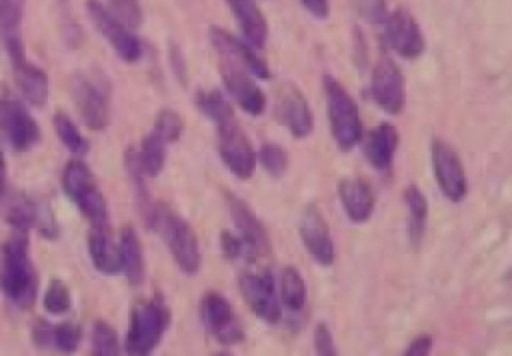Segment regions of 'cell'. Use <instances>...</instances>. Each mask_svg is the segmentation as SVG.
I'll use <instances>...</instances> for the list:
<instances>
[{"label":"cell","mask_w":512,"mask_h":356,"mask_svg":"<svg viewBox=\"0 0 512 356\" xmlns=\"http://www.w3.org/2000/svg\"><path fill=\"white\" fill-rule=\"evenodd\" d=\"M0 290L16 308H30L36 300L38 278L30 260L28 232L16 230L2 246L0 256Z\"/></svg>","instance_id":"6da1fadb"},{"label":"cell","mask_w":512,"mask_h":356,"mask_svg":"<svg viewBox=\"0 0 512 356\" xmlns=\"http://www.w3.org/2000/svg\"><path fill=\"white\" fill-rule=\"evenodd\" d=\"M142 218L150 230L160 234L172 254V260L184 274H196L200 270L202 256L196 232L180 214H176L166 204L154 202Z\"/></svg>","instance_id":"7a4b0ae2"},{"label":"cell","mask_w":512,"mask_h":356,"mask_svg":"<svg viewBox=\"0 0 512 356\" xmlns=\"http://www.w3.org/2000/svg\"><path fill=\"white\" fill-rule=\"evenodd\" d=\"M170 326V308L160 296L140 300L132 306L124 350L132 356L150 354Z\"/></svg>","instance_id":"3957f363"},{"label":"cell","mask_w":512,"mask_h":356,"mask_svg":"<svg viewBox=\"0 0 512 356\" xmlns=\"http://www.w3.org/2000/svg\"><path fill=\"white\" fill-rule=\"evenodd\" d=\"M324 94L332 138L340 150L348 152L360 142L362 136L358 104L334 76H324Z\"/></svg>","instance_id":"277c9868"},{"label":"cell","mask_w":512,"mask_h":356,"mask_svg":"<svg viewBox=\"0 0 512 356\" xmlns=\"http://www.w3.org/2000/svg\"><path fill=\"white\" fill-rule=\"evenodd\" d=\"M62 188L82 216L92 224H108L106 198L100 192L90 168L80 160H70L62 170Z\"/></svg>","instance_id":"5b68a950"},{"label":"cell","mask_w":512,"mask_h":356,"mask_svg":"<svg viewBox=\"0 0 512 356\" xmlns=\"http://www.w3.org/2000/svg\"><path fill=\"white\" fill-rule=\"evenodd\" d=\"M2 42L6 46L8 58L12 64V72H14V80H16V86H18L22 98L30 106L42 108L48 100V90H50L46 72L42 68H38L36 64L28 62L20 32L2 36Z\"/></svg>","instance_id":"8992f818"},{"label":"cell","mask_w":512,"mask_h":356,"mask_svg":"<svg viewBox=\"0 0 512 356\" xmlns=\"http://www.w3.org/2000/svg\"><path fill=\"white\" fill-rule=\"evenodd\" d=\"M70 96L82 118V122L90 130H104L110 120V98L108 86L102 80H94L86 74H76L70 80Z\"/></svg>","instance_id":"52a82bcc"},{"label":"cell","mask_w":512,"mask_h":356,"mask_svg":"<svg viewBox=\"0 0 512 356\" xmlns=\"http://www.w3.org/2000/svg\"><path fill=\"white\" fill-rule=\"evenodd\" d=\"M218 134V154L224 162V166L238 178L248 180L256 170V152L236 122V116L216 124Z\"/></svg>","instance_id":"ba28073f"},{"label":"cell","mask_w":512,"mask_h":356,"mask_svg":"<svg viewBox=\"0 0 512 356\" xmlns=\"http://www.w3.org/2000/svg\"><path fill=\"white\" fill-rule=\"evenodd\" d=\"M238 288H240L244 302L250 306V310L260 320H264L268 324H276L280 320V316H282L280 296L276 294V286H274L272 274L268 270L242 272L238 276Z\"/></svg>","instance_id":"9c48e42d"},{"label":"cell","mask_w":512,"mask_h":356,"mask_svg":"<svg viewBox=\"0 0 512 356\" xmlns=\"http://www.w3.org/2000/svg\"><path fill=\"white\" fill-rule=\"evenodd\" d=\"M200 320L210 336L224 346L238 344L244 338L242 324L238 322L232 304L218 292L204 294L200 302Z\"/></svg>","instance_id":"30bf717a"},{"label":"cell","mask_w":512,"mask_h":356,"mask_svg":"<svg viewBox=\"0 0 512 356\" xmlns=\"http://www.w3.org/2000/svg\"><path fill=\"white\" fill-rule=\"evenodd\" d=\"M88 8V16L92 20V24L96 26V30L104 36V40L110 44V48H114V52L118 54V58H122L128 64H134L136 60H140L142 56V44L140 40L134 36L132 30H128L124 24H120L102 2L96 0H88L86 4Z\"/></svg>","instance_id":"8fae6325"},{"label":"cell","mask_w":512,"mask_h":356,"mask_svg":"<svg viewBox=\"0 0 512 356\" xmlns=\"http://www.w3.org/2000/svg\"><path fill=\"white\" fill-rule=\"evenodd\" d=\"M430 152H432V168H434L436 184L440 186L442 194L450 202L464 200L468 192V180H466V172L458 152L446 140H440V138L432 142Z\"/></svg>","instance_id":"7c38bea8"},{"label":"cell","mask_w":512,"mask_h":356,"mask_svg":"<svg viewBox=\"0 0 512 356\" xmlns=\"http://www.w3.org/2000/svg\"><path fill=\"white\" fill-rule=\"evenodd\" d=\"M372 100L388 114H400L406 106V80L402 70L390 58L382 56L370 78Z\"/></svg>","instance_id":"4fadbf2b"},{"label":"cell","mask_w":512,"mask_h":356,"mask_svg":"<svg viewBox=\"0 0 512 356\" xmlns=\"http://www.w3.org/2000/svg\"><path fill=\"white\" fill-rule=\"evenodd\" d=\"M208 38H210V44L216 50L220 62L242 66V68L250 70L260 80L270 78L268 64L256 54V48L250 46L246 40H240L238 36L230 34L228 30H224L220 26H210Z\"/></svg>","instance_id":"5bb4252c"},{"label":"cell","mask_w":512,"mask_h":356,"mask_svg":"<svg viewBox=\"0 0 512 356\" xmlns=\"http://www.w3.org/2000/svg\"><path fill=\"white\" fill-rule=\"evenodd\" d=\"M0 128L16 152H26L40 140V126L20 100H0Z\"/></svg>","instance_id":"9a60e30c"},{"label":"cell","mask_w":512,"mask_h":356,"mask_svg":"<svg viewBox=\"0 0 512 356\" xmlns=\"http://www.w3.org/2000/svg\"><path fill=\"white\" fill-rule=\"evenodd\" d=\"M384 40L404 60H416L426 46L418 22L406 8H396L388 14L384 20Z\"/></svg>","instance_id":"2e32d148"},{"label":"cell","mask_w":512,"mask_h":356,"mask_svg":"<svg viewBox=\"0 0 512 356\" xmlns=\"http://www.w3.org/2000/svg\"><path fill=\"white\" fill-rule=\"evenodd\" d=\"M6 220L16 230L28 232L34 228L38 234H42L48 240H54L58 236V224L54 218V212L50 210V204L38 202L26 194H18L6 210Z\"/></svg>","instance_id":"e0dca14e"},{"label":"cell","mask_w":512,"mask_h":356,"mask_svg":"<svg viewBox=\"0 0 512 356\" xmlns=\"http://www.w3.org/2000/svg\"><path fill=\"white\" fill-rule=\"evenodd\" d=\"M220 74H222V82L228 90V94L236 100V104L248 112L250 116H258L264 112L266 106V96L262 92V88L258 86V82L254 80L256 76L236 64H228V62H220Z\"/></svg>","instance_id":"ac0fdd59"},{"label":"cell","mask_w":512,"mask_h":356,"mask_svg":"<svg viewBox=\"0 0 512 356\" xmlns=\"http://www.w3.org/2000/svg\"><path fill=\"white\" fill-rule=\"evenodd\" d=\"M298 232H300L304 248L308 250L310 258H314L316 264L330 266L334 262V242H332L328 224H326L322 212L314 204H308L304 208V212L300 216Z\"/></svg>","instance_id":"d6986e66"},{"label":"cell","mask_w":512,"mask_h":356,"mask_svg":"<svg viewBox=\"0 0 512 356\" xmlns=\"http://www.w3.org/2000/svg\"><path fill=\"white\" fill-rule=\"evenodd\" d=\"M276 114L294 138H306L312 132L314 118L308 100L304 98L302 90L292 82L282 84V88L278 90Z\"/></svg>","instance_id":"ffe728a7"},{"label":"cell","mask_w":512,"mask_h":356,"mask_svg":"<svg viewBox=\"0 0 512 356\" xmlns=\"http://www.w3.org/2000/svg\"><path fill=\"white\" fill-rule=\"evenodd\" d=\"M226 202H228V210L234 220L236 232L248 246L250 260H256L258 256H266L270 252V242H268V234H266L262 222L258 220V216L252 212V208L242 198H238L230 192H226Z\"/></svg>","instance_id":"44dd1931"},{"label":"cell","mask_w":512,"mask_h":356,"mask_svg":"<svg viewBox=\"0 0 512 356\" xmlns=\"http://www.w3.org/2000/svg\"><path fill=\"white\" fill-rule=\"evenodd\" d=\"M338 198L346 216L356 224L366 222L374 212V192L362 178H344L338 184Z\"/></svg>","instance_id":"7402d4cb"},{"label":"cell","mask_w":512,"mask_h":356,"mask_svg":"<svg viewBox=\"0 0 512 356\" xmlns=\"http://www.w3.org/2000/svg\"><path fill=\"white\" fill-rule=\"evenodd\" d=\"M88 256L96 272L114 276L120 272L118 244L110 238L108 224H92L88 232Z\"/></svg>","instance_id":"603a6c76"},{"label":"cell","mask_w":512,"mask_h":356,"mask_svg":"<svg viewBox=\"0 0 512 356\" xmlns=\"http://www.w3.org/2000/svg\"><path fill=\"white\" fill-rule=\"evenodd\" d=\"M230 12L242 30L244 40L254 48H264L268 40V22L256 0H226Z\"/></svg>","instance_id":"cb8c5ba5"},{"label":"cell","mask_w":512,"mask_h":356,"mask_svg":"<svg viewBox=\"0 0 512 356\" xmlns=\"http://www.w3.org/2000/svg\"><path fill=\"white\" fill-rule=\"evenodd\" d=\"M398 148V130L390 122L378 124L364 140V156L374 170H388Z\"/></svg>","instance_id":"d4e9b609"},{"label":"cell","mask_w":512,"mask_h":356,"mask_svg":"<svg viewBox=\"0 0 512 356\" xmlns=\"http://www.w3.org/2000/svg\"><path fill=\"white\" fill-rule=\"evenodd\" d=\"M118 252H120V272L126 276V280L132 286H140L146 276V264H144L142 242L134 226H124L120 230Z\"/></svg>","instance_id":"484cf974"},{"label":"cell","mask_w":512,"mask_h":356,"mask_svg":"<svg viewBox=\"0 0 512 356\" xmlns=\"http://www.w3.org/2000/svg\"><path fill=\"white\" fill-rule=\"evenodd\" d=\"M404 202L408 208V238L416 246L424 236L426 218H428V200L416 184H410L404 190Z\"/></svg>","instance_id":"4316f807"},{"label":"cell","mask_w":512,"mask_h":356,"mask_svg":"<svg viewBox=\"0 0 512 356\" xmlns=\"http://www.w3.org/2000/svg\"><path fill=\"white\" fill-rule=\"evenodd\" d=\"M306 282L298 268L286 266L280 272V304L292 312H300L306 306Z\"/></svg>","instance_id":"83f0119b"},{"label":"cell","mask_w":512,"mask_h":356,"mask_svg":"<svg viewBox=\"0 0 512 356\" xmlns=\"http://www.w3.org/2000/svg\"><path fill=\"white\" fill-rule=\"evenodd\" d=\"M52 126H54V132H56L58 140L62 142V146H64L68 152H72V154L78 156V158H82V156L88 154V150H90L88 140L82 136V132L78 130V126L74 124V120H72L66 112H62V110L54 112V116H52Z\"/></svg>","instance_id":"f1b7e54d"},{"label":"cell","mask_w":512,"mask_h":356,"mask_svg":"<svg viewBox=\"0 0 512 356\" xmlns=\"http://www.w3.org/2000/svg\"><path fill=\"white\" fill-rule=\"evenodd\" d=\"M166 146L168 144L160 136H156L154 132H150V134H146L142 138V144L136 150V154H138V162H140V166H142L146 176L154 178V176H158L164 170Z\"/></svg>","instance_id":"f546056e"},{"label":"cell","mask_w":512,"mask_h":356,"mask_svg":"<svg viewBox=\"0 0 512 356\" xmlns=\"http://www.w3.org/2000/svg\"><path fill=\"white\" fill-rule=\"evenodd\" d=\"M196 106L214 126L234 116L232 104L220 90H200L196 94Z\"/></svg>","instance_id":"4dcf8cb0"},{"label":"cell","mask_w":512,"mask_h":356,"mask_svg":"<svg viewBox=\"0 0 512 356\" xmlns=\"http://www.w3.org/2000/svg\"><path fill=\"white\" fill-rule=\"evenodd\" d=\"M42 304H44V310L52 316H64L70 308H72V294H70V288L64 280H50L46 292H44V298H42Z\"/></svg>","instance_id":"1f68e13d"},{"label":"cell","mask_w":512,"mask_h":356,"mask_svg":"<svg viewBox=\"0 0 512 356\" xmlns=\"http://www.w3.org/2000/svg\"><path fill=\"white\" fill-rule=\"evenodd\" d=\"M120 352V342L116 330L106 320H96L92 326V354L96 356H116Z\"/></svg>","instance_id":"d6a6232c"},{"label":"cell","mask_w":512,"mask_h":356,"mask_svg":"<svg viewBox=\"0 0 512 356\" xmlns=\"http://www.w3.org/2000/svg\"><path fill=\"white\" fill-rule=\"evenodd\" d=\"M182 130H184V120H182V116H180L176 110L162 108V110L156 114L152 132H154L156 136H160L166 144L176 142V140L182 136Z\"/></svg>","instance_id":"836d02e7"},{"label":"cell","mask_w":512,"mask_h":356,"mask_svg":"<svg viewBox=\"0 0 512 356\" xmlns=\"http://www.w3.org/2000/svg\"><path fill=\"white\" fill-rule=\"evenodd\" d=\"M256 158L260 160L262 168H264L270 176H274V178L282 176V174L286 172V168H288V154H286V150H284L282 146L274 144V142H264V144L260 146Z\"/></svg>","instance_id":"e575fe53"},{"label":"cell","mask_w":512,"mask_h":356,"mask_svg":"<svg viewBox=\"0 0 512 356\" xmlns=\"http://www.w3.org/2000/svg\"><path fill=\"white\" fill-rule=\"evenodd\" d=\"M80 340H82V328L76 322L66 320L52 326V346L56 350L64 354H72L78 348Z\"/></svg>","instance_id":"d590c367"},{"label":"cell","mask_w":512,"mask_h":356,"mask_svg":"<svg viewBox=\"0 0 512 356\" xmlns=\"http://www.w3.org/2000/svg\"><path fill=\"white\" fill-rule=\"evenodd\" d=\"M106 10L128 30H136L142 24V8L138 0H110Z\"/></svg>","instance_id":"8d00e7d4"},{"label":"cell","mask_w":512,"mask_h":356,"mask_svg":"<svg viewBox=\"0 0 512 356\" xmlns=\"http://www.w3.org/2000/svg\"><path fill=\"white\" fill-rule=\"evenodd\" d=\"M22 0H0V36L20 32Z\"/></svg>","instance_id":"74e56055"},{"label":"cell","mask_w":512,"mask_h":356,"mask_svg":"<svg viewBox=\"0 0 512 356\" xmlns=\"http://www.w3.org/2000/svg\"><path fill=\"white\" fill-rule=\"evenodd\" d=\"M220 250L224 254L226 260L230 262H236L240 258H248L250 260V252H248V246L246 242L240 238V234H232L230 230H222L220 232Z\"/></svg>","instance_id":"f35d334b"},{"label":"cell","mask_w":512,"mask_h":356,"mask_svg":"<svg viewBox=\"0 0 512 356\" xmlns=\"http://www.w3.org/2000/svg\"><path fill=\"white\" fill-rule=\"evenodd\" d=\"M358 12L372 24H384L390 14L386 0H358Z\"/></svg>","instance_id":"ab89813d"},{"label":"cell","mask_w":512,"mask_h":356,"mask_svg":"<svg viewBox=\"0 0 512 356\" xmlns=\"http://www.w3.org/2000/svg\"><path fill=\"white\" fill-rule=\"evenodd\" d=\"M314 348L320 356H334L336 354V344L332 340V332L328 328V324L320 322L316 324V330H314Z\"/></svg>","instance_id":"60d3db41"},{"label":"cell","mask_w":512,"mask_h":356,"mask_svg":"<svg viewBox=\"0 0 512 356\" xmlns=\"http://www.w3.org/2000/svg\"><path fill=\"white\" fill-rule=\"evenodd\" d=\"M32 340L36 342V346H48L52 344V326L44 320H36L34 326H32Z\"/></svg>","instance_id":"b9f144b4"},{"label":"cell","mask_w":512,"mask_h":356,"mask_svg":"<svg viewBox=\"0 0 512 356\" xmlns=\"http://www.w3.org/2000/svg\"><path fill=\"white\" fill-rule=\"evenodd\" d=\"M432 350V338L428 334H422L418 338H414L408 348H406V356H426Z\"/></svg>","instance_id":"7bdbcfd3"},{"label":"cell","mask_w":512,"mask_h":356,"mask_svg":"<svg viewBox=\"0 0 512 356\" xmlns=\"http://www.w3.org/2000/svg\"><path fill=\"white\" fill-rule=\"evenodd\" d=\"M300 4L306 8L308 14H312L314 18H328L330 14V2L328 0H300Z\"/></svg>","instance_id":"ee69618b"},{"label":"cell","mask_w":512,"mask_h":356,"mask_svg":"<svg viewBox=\"0 0 512 356\" xmlns=\"http://www.w3.org/2000/svg\"><path fill=\"white\" fill-rule=\"evenodd\" d=\"M6 190V160H4V152H2V146H0V198Z\"/></svg>","instance_id":"f6af8a7d"}]
</instances>
